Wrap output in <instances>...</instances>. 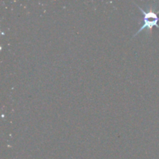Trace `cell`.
<instances>
[{
  "label": "cell",
  "mask_w": 159,
  "mask_h": 159,
  "mask_svg": "<svg viewBox=\"0 0 159 159\" xmlns=\"http://www.w3.org/2000/svg\"><path fill=\"white\" fill-rule=\"evenodd\" d=\"M135 5L141 11V13L143 14V16L144 17L142 19V23H141V28L138 30V32L135 33V34L134 35V37L136 35H138V34H139L140 33L142 32L143 30L144 29H147V30H148V32H152V30L153 28V26L159 27V26L158 25V23L159 21V17L158 16L159 10H155L156 9V6L155 5H149V6H146L147 7L146 9H143L142 7L138 6L136 3H135Z\"/></svg>",
  "instance_id": "1"
}]
</instances>
